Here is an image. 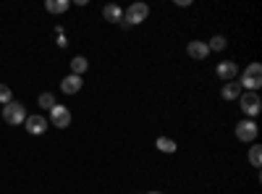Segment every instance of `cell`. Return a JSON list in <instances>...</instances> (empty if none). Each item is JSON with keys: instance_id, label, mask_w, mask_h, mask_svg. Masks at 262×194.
I'll list each match as a JSON object with an SVG mask.
<instances>
[{"instance_id": "obj_5", "label": "cell", "mask_w": 262, "mask_h": 194, "mask_svg": "<svg viewBox=\"0 0 262 194\" xmlns=\"http://www.w3.org/2000/svg\"><path fill=\"white\" fill-rule=\"evenodd\" d=\"M238 105H242V111H244V116H249V118H254L257 113H259V95L257 92H244L242 97H238Z\"/></svg>"}, {"instance_id": "obj_12", "label": "cell", "mask_w": 262, "mask_h": 194, "mask_svg": "<svg viewBox=\"0 0 262 194\" xmlns=\"http://www.w3.org/2000/svg\"><path fill=\"white\" fill-rule=\"evenodd\" d=\"M223 100H238L242 97V87H238L236 81H226V87H223Z\"/></svg>"}, {"instance_id": "obj_9", "label": "cell", "mask_w": 262, "mask_h": 194, "mask_svg": "<svg viewBox=\"0 0 262 194\" xmlns=\"http://www.w3.org/2000/svg\"><path fill=\"white\" fill-rule=\"evenodd\" d=\"M215 74L221 76L223 81H233V79H236V74H238V66H236L233 60H223V63H217Z\"/></svg>"}, {"instance_id": "obj_2", "label": "cell", "mask_w": 262, "mask_h": 194, "mask_svg": "<svg viewBox=\"0 0 262 194\" xmlns=\"http://www.w3.org/2000/svg\"><path fill=\"white\" fill-rule=\"evenodd\" d=\"M3 121L11 123V126L24 123L27 121V107L21 105V102H16V100H11L8 105H3Z\"/></svg>"}, {"instance_id": "obj_11", "label": "cell", "mask_w": 262, "mask_h": 194, "mask_svg": "<svg viewBox=\"0 0 262 194\" xmlns=\"http://www.w3.org/2000/svg\"><path fill=\"white\" fill-rule=\"evenodd\" d=\"M102 16L107 18V21H113V24H121V21H123V11H121V6H105L102 8Z\"/></svg>"}, {"instance_id": "obj_13", "label": "cell", "mask_w": 262, "mask_h": 194, "mask_svg": "<svg viewBox=\"0 0 262 194\" xmlns=\"http://www.w3.org/2000/svg\"><path fill=\"white\" fill-rule=\"evenodd\" d=\"M45 8H48L50 13H66V11L71 8V3H69V0H48Z\"/></svg>"}, {"instance_id": "obj_21", "label": "cell", "mask_w": 262, "mask_h": 194, "mask_svg": "<svg viewBox=\"0 0 262 194\" xmlns=\"http://www.w3.org/2000/svg\"><path fill=\"white\" fill-rule=\"evenodd\" d=\"M147 194H160V191H147Z\"/></svg>"}, {"instance_id": "obj_3", "label": "cell", "mask_w": 262, "mask_h": 194, "mask_svg": "<svg viewBox=\"0 0 262 194\" xmlns=\"http://www.w3.org/2000/svg\"><path fill=\"white\" fill-rule=\"evenodd\" d=\"M149 16V6L147 3H134V6H128L123 11V21L128 27H134V24H142V21Z\"/></svg>"}, {"instance_id": "obj_19", "label": "cell", "mask_w": 262, "mask_h": 194, "mask_svg": "<svg viewBox=\"0 0 262 194\" xmlns=\"http://www.w3.org/2000/svg\"><path fill=\"white\" fill-rule=\"evenodd\" d=\"M11 100H13L11 87H8V84H0V105H8Z\"/></svg>"}, {"instance_id": "obj_8", "label": "cell", "mask_w": 262, "mask_h": 194, "mask_svg": "<svg viewBox=\"0 0 262 194\" xmlns=\"http://www.w3.org/2000/svg\"><path fill=\"white\" fill-rule=\"evenodd\" d=\"M186 53H189V58H194V60H205V58L210 55V48H207V42H202V39H191L189 48H186Z\"/></svg>"}, {"instance_id": "obj_7", "label": "cell", "mask_w": 262, "mask_h": 194, "mask_svg": "<svg viewBox=\"0 0 262 194\" xmlns=\"http://www.w3.org/2000/svg\"><path fill=\"white\" fill-rule=\"evenodd\" d=\"M24 123H27V132H29V134L39 137V134H45V132H48V123H50V121H48V118H42V116H27Z\"/></svg>"}, {"instance_id": "obj_17", "label": "cell", "mask_w": 262, "mask_h": 194, "mask_svg": "<svg viewBox=\"0 0 262 194\" xmlns=\"http://www.w3.org/2000/svg\"><path fill=\"white\" fill-rule=\"evenodd\" d=\"M249 163H252L254 168L262 165V147H259V144H254V147L249 149Z\"/></svg>"}, {"instance_id": "obj_16", "label": "cell", "mask_w": 262, "mask_h": 194, "mask_svg": "<svg viewBox=\"0 0 262 194\" xmlns=\"http://www.w3.org/2000/svg\"><path fill=\"white\" fill-rule=\"evenodd\" d=\"M226 45H228V39H226L223 34H215V37L207 42V48H210V50H226Z\"/></svg>"}, {"instance_id": "obj_10", "label": "cell", "mask_w": 262, "mask_h": 194, "mask_svg": "<svg viewBox=\"0 0 262 194\" xmlns=\"http://www.w3.org/2000/svg\"><path fill=\"white\" fill-rule=\"evenodd\" d=\"M81 84H84L81 76H74V74H71V76H66V79L60 81V92H63V95H76V92L81 90Z\"/></svg>"}, {"instance_id": "obj_18", "label": "cell", "mask_w": 262, "mask_h": 194, "mask_svg": "<svg viewBox=\"0 0 262 194\" xmlns=\"http://www.w3.org/2000/svg\"><path fill=\"white\" fill-rule=\"evenodd\" d=\"M37 102H39V107H45V111H50V107H53V105H55V97H53V95H50V92H42V95H39V100H37Z\"/></svg>"}, {"instance_id": "obj_14", "label": "cell", "mask_w": 262, "mask_h": 194, "mask_svg": "<svg viewBox=\"0 0 262 194\" xmlns=\"http://www.w3.org/2000/svg\"><path fill=\"white\" fill-rule=\"evenodd\" d=\"M155 147L160 149V153H165V155H173V153H176V142L168 139V137H160V139L155 142Z\"/></svg>"}, {"instance_id": "obj_4", "label": "cell", "mask_w": 262, "mask_h": 194, "mask_svg": "<svg viewBox=\"0 0 262 194\" xmlns=\"http://www.w3.org/2000/svg\"><path fill=\"white\" fill-rule=\"evenodd\" d=\"M50 123L53 126H58V128H69L71 126V111L66 105H53L50 107Z\"/></svg>"}, {"instance_id": "obj_20", "label": "cell", "mask_w": 262, "mask_h": 194, "mask_svg": "<svg viewBox=\"0 0 262 194\" xmlns=\"http://www.w3.org/2000/svg\"><path fill=\"white\" fill-rule=\"evenodd\" d=\"M66 45H69V39H66L63 34H58V48H66Z\"/></svg>"}, {"instance_id": "obj_6", "label": "cell", "mask_w": 262, "mask_h": 194, "mask_svg": "<svg viewBox=\"0 0 262 194\" xmlns=\"http://www.w3.org/2000/svg\"><path fill=\"white\" fill-rule=\"evenodd\" d=\"M236 137L242 142H254L257 139V123L252 118H244L242 123H236Z\"/></svg>"}, {"instance_id": "obj_1", "label": "cell", "mask_w": 262, "mask_h": 194, "mask_svg": "<svg viewBox=\"0 0 262 194\" xmlns=\"http://www.w3.org/2000/svg\"><path fill=\"white\" fill-rule=\"evenodd\" d=\"M238 87L247 90V92H254L262 87V66L259 63H249L247 71L242 74V81H238Z\"/></svg>"}, {"instance_id": "obj_15", "label": "cell", "mask_w": 262, "mask_h": 194, "mask_svg": "<svg viewBox=\"0 0 262 194\" xmlns=\"http://www.w3.org/2000/svg\"><path fill=\"white\" fill-rule=\"evenodd\" d=\"M86 66H90V63H86V58L76 55V58L71 60V71H74V76H81V74L86 71Z\"/></svg>"}]
</instances>
